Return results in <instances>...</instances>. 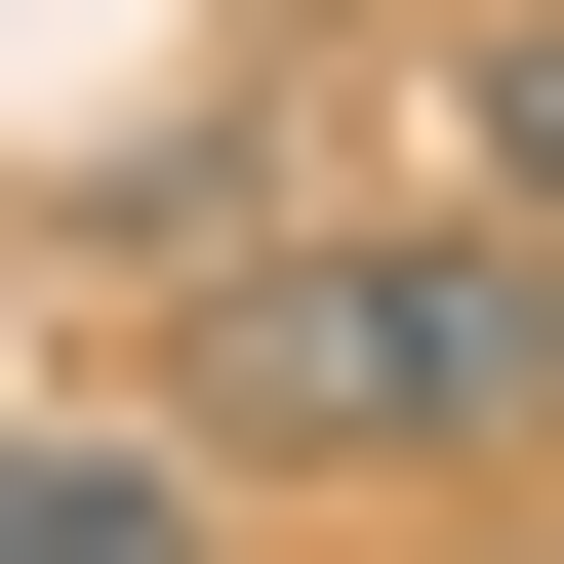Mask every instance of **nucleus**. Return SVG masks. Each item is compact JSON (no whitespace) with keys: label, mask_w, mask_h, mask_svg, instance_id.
<instances>
[{"label":"nucleus","mask_w":564,"mask_h":564,"mask_svg":"<svg viewBox=\"0 0 564 564\" xmlns=\"http://www.w3.org/2000/svg\"><path fill=\"white\" fill-rule=\"evenodd\" d=\"M444 202H484V242H564V0H524V41L444 82Z\"/></svg>","instance_id":"3"},{"label":"nucleus","mask_w":564,"mask_h":564,"mask_svg":"<svg viewBox=\"0 0 564 564\" xmlns=\"http://www.w3.org/2000/svg\"><path fill=\"white\" fill-rule=\"evenodd\" d=\"M202 444L242 484H484V444H564V242H242L202 282Z\"/></svg>","instance_id":"1"},{"label":"nucleus","mask_w":564,"mask_h":564,"mask_svg":"<svg viewBox=\"0 0 564 564\" xmlns=\"http://www.w3.org/2000/svg\"><path fill=\"white\" fill-rule=\"evenodd\" d=\"M202 484L242 444H0V564H202Z\"/></svg>","instance_id":"2"}]
</instances>
